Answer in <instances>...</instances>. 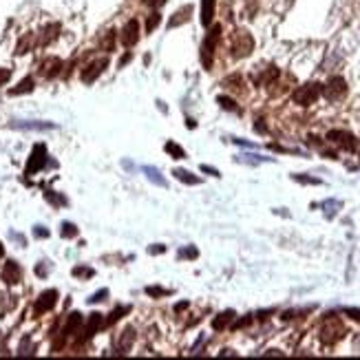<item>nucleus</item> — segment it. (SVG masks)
<instances>
[{"instance_id":"nucleus-1","label":"nucleus","mask_w":360,"mask_h":360,"mask_svg":"<svg viewBox=\"0 0 360 360\" xmlns=\"http://www.w3.org/2000/svg\"><path fill=\"white\" fill-rule=\"evenodd\" d=\"M343 336H345V325L338 318H334V316H332V318L323 321V325H321V340L325 345L338 343Z\"/></svg>"},{"instance_id":"nucleus-2","label":"nucleus","mask_w":360,"mask_h":360,"mask_svg":"<svg viewBox=\"0 0 360 360\" xmlns=\"http://www.w3.org/2000/svg\"><path fill=\"white\" fill-rule=\"evenodd\" d=\"M219 35H221V27H212V31L206 35L204 45H201V62H204L206 69L212 66V60H215V49H217V42H219Z\"/></svg>"},{"instance_id":"nucleus-3","label":"nucleus","mask_w":360,"mask_h":360,"mask_svg":"<svg viewBox=\"0 0 360 360\" xmlns=\"http://www.w3.org/2000/svg\"><path fill=\"white\" fill-rule=\"evenodd\" d=\"M323 93V87L321 84H303V87H298L294 91V95H292V100L296 102V104H301V106H309V104H314L316 100H318V95Z\"/></svg>"},{"instance_id":"nucleus-4","label":"nucleus","mask_w":360,"mask_h":360,"mask_svg":"<svg viewBox=\"0 0 360 360\" xmlns=\"http://www.w3.org/2000/svg\"><path fill=\"white\" fill-rule=\"evenodd\" d=\"M230 49H232V56L234 58H246L252 53L254 49V40L252 35H250L248 31H236L232 35V45H230Z\"/></svg>"},{"instance_id":"nucleus-5","label":"nucleus","mask_w":360,"mask_h":360,"mask_svg":"<svg viewBox=\"0 0 360 360\" xmlns=\"http://www.w3.org/2000/svg\"><path fill=\"white\" fill-rule=\"evenodd\" d=\"M327 139L332 144L340 146V148H345V150H356L358 148V139L353 137L351 133H347V131H329Z\"/></svg>"},{"instance_id":"nucleus-6","label":"nucleus","mask_w":360,"mask_h":360,"mask_svg":"<svg viewBox=\"0 0 360 360\" xmlns=\"http://www.w3.org/2000/svg\"><path fill=\"white\" fill-rule=\"evenodd\" d=\"M119 40H122V45L124 47H135L137 45V40H139V24H137V20H128L124 24V29H122V33H119Z\"/></svg>"},{"instance_id":"nucleus-7","label":"nucleus","mask_w":360,"mask_h":360,"mask_svg":"<svg viewBox=\"0 0 360 360\" xmlns=\"http://www.w3.org/2000/svg\"><path fill=\"white\" fill-rule=\"evenodd\" d=\"M323 91H325L327 100H340V97L347 93V82L343 80V77H332Z\"/></svg>"},{"instance_id":"nucleus-8","label":"nucleus","mask_w":360,"mask_h":360,"mask_svg":"<svg viewBox=\"0 0 360 360\" xmlns=\"http://www.w3.org/2000/svg\"><path fill=\"white\" fill-rule=\"evenodd\" d=\"M106 64H108V60L106 58H102V60H95V62H91L87 69H82L80 73V77H82V82H93L97 75H102V71L106 69Z\"/></svg>"},{"instance_id":"nucleus-9","label":"nucleus","mask_w":360,"mask_h":360,"mask_svg":"<svg viewBox=\"0 0 360 360\" xmlns=\"http://www.w3.org/2000/svg\"><path fill=\"white\" fill-rule=\"evenodd\" d=\"M58 301V292L56 290H47V292H42V294L38 296V301H35V314H45L49 312V309L56 305Z\"/></svg>"},{"instance_id":"nucleus-10","label":"nucleus","mask_w":360,"mask_h":360,"mask_svg":"<svg viewBox=\"0 0 360 360\" xmlns=\"http://www.w3.org/2000/svg\"><path fill=\"white\" fill-rule=\"evenodd\" d=\"M45 162H47V150L42 144H38L31 152V159H29V164H27V175H33L35 170H40L42 166H45Z\"/></svg>"},{"instance_id":"nucleus-11","label":"nucleus","mask_w":360,"mask_h":360,"mask_svg":"<svg viewBox=\"0 0 360 360\" xmlns=\"http://www.w3.org/2000/svg\"><path fill=\"white\" fill-rule=\"evenodd\" d=\"M3 278L7 281V283H20V278H22L20 265H18L16 261H7V263H5V270H3Z\"/></svg>"},{"instance_id":"nucleus-12","label":"nucleus","mask_w":360,"mask_h":360,"mask_svg":"<svg viewBox=\"0 0 360 360\" xmlns=\"http://www.w3.org/2000/svg\"><path fill=\"white\" fill-rule=\"evenodd\" d=\"M60 66H62V62H60L58 58H47L45 62H42L40 73L45 77H53V75H58V73H60Z\"/></svg>"},{"instance_id":"nucleus-13","label":"nucleus","mask_w":360,"mask_h":360,"mask_svg":"<svg viewBox=\"0 0 360 360\" xmlns=\"http://www.w3.org/2000/svg\"><path fill=\"white\" fill-rule=\"evenodd\" d=\"M215 18V0H201V22L208 27Z\"/></svg>"},{"instance_id":"nucleus-14","label":"nucleus","mask_w":360,"mask_h":360,"mask_svg":"<svg viewBox=\"0 0 360 360\" xmlns=\"http://www.w3.org/2000/svg\"><path fill=\"white\" fill-rule=\"evenodd\" d=\"M232 321H234V312H232V309H228V312H221L215 321H212V329L221 332V329H225V327H228Z\"/></svg>"},{"instance_id":"nucleus-15","label":"nucleus","mask_w":360,"mask_h":360,"mask_svg":"<svg viewBox=\"0 0 360 360\" xmlns=\"http://www.w3.org/2000/svg\"><path fill=\"white\" fill-rule=\"evenodd\" d=\"M190 5H188V7H181L179 11H177L175 14V18H170V22H168V27H179V24H184L188 18H190Z\"/></svg>"},{"instance_id":"nucleus-16","label":"nucleus","mask_w":360,"mask_h":360,"mask_svg":"<svg viewBox=\"0 0 360 360\" xmlns=\"http://www.w3.org/2000/svg\"><path fill=\"white\" fill-rule=\"evenodd\" d=\"M82 325V314H71L69 316V321H66V327H64V336H69V334H73L77 327Z\"/></svg>"},{"instance_id":"nucleus-17","label":"nucleus","mask_w":360,"mask_h":360,"mask_svg":"<svg viewBox=\"0 0 360 360\" xmlns=\"http://www.w3.org/2000/svg\"><path fill=\"white\" fill-rule=\"evenodd\" d=\"M133 340H135V329H133V327H128L126 332L122 334L119 349H122V351H128V349H131V345H133Z\"/></svg>"},{"instance_id":"nucleus-18","label":"nucleus","mask_w":360,"mask_h":360,"mask_svg":"<svg viewBox=\"0 0 360 360\" xmlns=\"http://www.w3.org/2000/svg\"><path fill=\"white\" fill-rule=\"evenodd\" d=\"M175 177L179 181H184V184H192V186H197L199 184V177H192V173H188V170H184V168H177L175 170Z\"/></svg>"},{"instance_id":"nucleus-19","label":"nucleus","mask_w":360,"mask_h":360,"mask_svg":"<svg viewBox=\"0 0 360 360\" xmlns=\"http://www.w3.org/2000/svg\"><path fill=\"white\" fill-rule=\"evenodd\" d=\"M29 91H33V80H31V77H24V80L18 84L16 89L9 91V93L11 95H20V93H29Z\"/></svg>"},{"instance_id":"nucleus-20","label":"nucleus","mask_w":360,"mask_h":360,"mask_svg":"<svg viewBox=\"0 0 360 360\" xmlns=\"http://www.w3.org/2000/svg\"><path fill=\"white\" fill-rule=\"evenodd\" d=\"M102 325V314H91V318H89V325H87V336L91 338L93 334L97 332V327Z\"/></svg>"},{"instance_id":"nucleus-21","label":"nucleus","mask_w":360,"mask_h":360,"mask_svg":"<svg viewBox=\"0 0 360 360\" xmlns=\"http://www.w3.org/2000/svg\"><path fill=\"white\" fill-rule=\"evenodd\" d=\"M166 152H170L175 159H184V157H186L184 148H181V146H177L175 142H168V144H166Z\"/></svg>"},{"instance_id":"nucleus-22","label":"nucleus","mask_w":360,"mask_h":360,"mask_svg":"<svg viewBox=\"0 0 360 360\" xmlns=\"http://www.w3.org/2000/svg\"><path fill=\"white\" fill-rule=\"evenodd\" d=\"M144 173L148 175V179H152V181H155V184H159V186H166V179H164V177H159V170H157V168H150V166H146V168H144Z\"/></svg>"},{"instance_id":"nucleus-23","label":"nucleus","mask_w":360,"mask_h":360,"mask_svg":"<svg viewBox=\"0 0 360 360\" xmlns=\"http://www.w3.org/2000/svg\"><path fill=\"white\" fill-rule=\"evenodd\" d=\"M159 20H162V16L157 14V11H155V14H150V16H148V20H146V31H148V33L155 31L157 24H159Z\"/></svg>"},{"instance_id":"nucleus-24","label":"nucleus","mask_w":360,"mask_h":360,"mask_svg":"<svg viewBox=\"0 0 360 360\" xmlns=\"http://www.w3.org/2000/svg\"><path fill=\"white\" fill-rule=\"evenodd\" d=\"M217 102L225 108V111H239V108H236V102H234V100H230V97H223V95H221Z\"/></svg>"},{"instance_id":"nucleus-25","label":"nucleus","mask_w":360,"mask_h":360,"mask_svg":"<svg viewBox=\"0 0 360 360\" xmlns=\"http://www.w3.org/2000/svg\"><path fill=\"white\" fill-rule=\"evenodd\" d=\"M223 84H225V87H232V89H236V91H241L243 80H241V75H232V77H228V80H225Z\"/></svg>"},{"instance_id":"nucleus-26","label":"nucleus","mask_w":360,"mask_h":360,"mask_svg":"<svg viewBox=\"0 0 360 360\" xmlns=\"http://www.w3.org/2000/svg\"><path fill=\"white\" fill-rule=\"evenodd\" d=\"M77 234V228L73 223H62V236H66V239H73V236Z\"/></svg>"},{"instance_id":"nucleus-27","label":"nucleus","mask_w":360,"mask_h":360,"mask_svg":"<svg viewBox=\"0 0 360 360\" xmlns=\"http://www.w3.org/2000/svg\"><path fill=\"white\" fill-rule=\"evenodd\" d=\"M93 270L91 267H73V276H82V278H89V276H93Z\"/></svg>"},{"instance_id":"nucleus-28","label":"nucleus","mask_w":360,"mask_h":360,"mask_svg":"<svg viewBox=\"0 0 360 360\" xmlns=\"http://www.w3.org/2000/svg\"><path fill=\"white\" fill-rule=\"evenodd\" d=\"M16 128H33V131H42V128H53V124H38V122H31V124H14Z\"/></svg>"},{"instance_id":"nucleus-29","label":"nucleus","mask_w":360,"mask_h":360,"mask_svg":"<svg viewBox=\"0 0 360 360\" xmlns=\"http://www.w3.org/2000/svg\"><path fill=\"white\" fill-rule=\"evenodd\" d=\"M128 309L126 307H117V309H113V314H111V318H108V325H113L117 318H122V314H126Z\"/></svg>"},{"instance_id":"nucleus-30","label":"nucleus","mask_w":360,"mask_h":360,"mask_svg":"<svg viewBox=\"0 0 360 360\" xmlns=\"http://www.w3.org/2000/svg\"><path fill=\"white\" fill-rule=\"evenodd\" d=\"M146 294H150V296H166L168 290H162V288H146Z\"/></svg>"},{"instance_id":"nucleus-31","label":"nucleus","mask_w":360,"mask_h":360,"mask_svg":"<svg viewBox=\"0 0 360 360\" xmlns=\"http://www.w3.org/2000/svg\"><path fill=\"white\" fill-rule=\"evenodd\" d=\"M296 181H301V184H321L318 179H314V177H303V175H294Z\"/></svg>"},{"instance_id":"nucleus-32","label":"nucleus","mask_w":360,"mask_h":360,"mask_svg":"<svg viewBox=\"0 0 360 360\" xmlns=\"http://www.w3.org/2000/svg\"><path fill=\"white\" fill-rule=\"evenodd\" d=\"M108 296V290H102V292H97V294H93L89 298V303H97V301H104V298Z\"/></svg>"},{"instance_id":"nucleus-33","label":"nucleus","mask_w":360,"mask_h":360,"mask_svg":"<svg viewBox=\"0 0 360 360\" xmlns=\"http://www.w3.org/2000/svg\"><path fill=\"white\" fill-rule=\"evenodd\" d=\"M179 256H188V259H194V256H197V250L194 248H184L179 252Z\"/></svg>"},{"instance_id":"nucleus-34","label":"nucleus","mask_w":360,"mask_h":360,"mask_svg":"<svg viewBox=\"0 0 360 360\" xmlns=\"http://www.w3.org/2000/svg\"><path fill=\"white\" fill-rule=\"evenodd\" d=\"M9 75H11V71L9 69H0V84H5L9 80Z\"/></svg>"},{"instance_id":"nucleus-35","label":"nucleus","mask_w":360,"mask_h":360,"mask_svg":"<svg viewBox=\"0 0 360 360\" xmlns=\"http://www.w3.org/2000/svg\"><path fill=\"white\" fill-rule=\"evenodd\" d=\"M146 5H148V7H162L164 3H166V0H144Z\"/></svg>"},{"instance_id":"nucleus-36","label":"nucleus","mask_w":360,"mask_h":360,"mask_svg":"<svg viewBox=\"0 0 360 360\" xmlns=\"http://www.w3.org/2000/svg\"><path fill=\"white\" fill-rule=\"evenodd\" d=\"M201 170H204V173H210V175L219 177V170H217V168H210V166H206V164H204V166H201Z\"/></svg>"},{"instance_id":"nucleus-37","label":"nucleus","mask_w":360,"mask_h":360,"mask_svg":"<svg viewBox=\"0 0 360 360\" xmlns=\"http://www.w3.org/2000/svg\"><path fill=\"white\" fill-rule=\"evenodd\" d=\"M148 252H150V254H162V252H164V246H155V248L150 246V248H148Z\"/></svg>"},{"instance_id":"nucleus-38","label":"nucleus","mask_w":360,"mask_h":360,"mask_svg":"<svg viewBox=\"0 0 360 360\" xmlns=\"http://www.w3.org/2000/svg\"><path fill=\"white\" fill-rule=\"evenodd\" d=\"M347 314L351 316V318H356V321H360V309H347Z\"/></svg>"},{"instance_id":"nucleus-39","label":"nucleus","mask_w":360,"mask_h":360,"mask_svg":"<svg viewBox=\"0 0 360 360\" xmlns=\"http://www.w3.org/2000/svg\"><path fill=\"white\" fill-rule=\"evenodd\" d=\"M186 307H188V301H184V303H177V305H175V312H184Z\"/></svg>"},{"instance_id":"nucleus-40","label":"nucleus","mask_w":360,"mask_h":360,"mask_svg":"<svg viewBox=\"0 0 360 360\" xmlns=\"http://www.w3.org/2000/svg\"><path fill=\"white\" fill-rule=\"evenodd\" d=\"M35 236H49V232L47 230H40V225H38V228H35Z\"/></svg>"},{"instance_id":"nucleus-41","label":"nucleus","mask_w":360,"mask_h":360,"mask_svg":"<svg viewBox=\"0 0 360 360\" xmlns=\"http://www.w3.org/2000/svg\"><path fill=\"white\" fill-rule=\"evenodd\" d=\"M5 256V248H3V243H0V259Z\"/></svg>"}]
</instances>
